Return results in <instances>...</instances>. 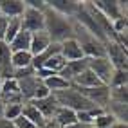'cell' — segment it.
Masks as SVG:
<instances>
[{"mask_svg":"<svg viewBox=\"0 0 128 128\" xmlns=\"http://www.w3.org/2000/svg\"><path fill=\"white\" fill-rule=\"evenodd\" d=\"M44 20H45V32L49 34L52 44H62V42L72 38V18H67V16L52 11L45 4Z\"/></svg>","mask_w":128,"mask_h":128,"instance_id":"obj_1","label":"cell"},{"mask_svg":"<svg viewBox=\"0 0 128 128\" xmlns=\"http://www.w3.org/2000/svg\"><path fill=\"white\" fill-rule=\"evenodd\" d=\"M52 96L56 98V101H58L60 106L70 108V110H74L76 114H78V112H88V110H96V106H94L87 98L81 96V94L76 90V88H72V87L65 88V90H62V92H56V94H52ZM99 110H101V108H99Z\"/></svg>","mask_w":128,"mask_h":128,"instance_id":"obj_2","label":"cell"},{"mask_svg":"<svg viewBox=\"0 0 128 128\" xmlns=\"http://www.w3.org/2000/svg\"><path fill=\"white\" fill-rule=\"evenodd\" d=\"M22 22V31H27L31 34L40 31H45V20H44V11L40 9H32V7L25 6V11L20 16Z\"/></svg>","mask_w":128,"mask_h":128,"instance_id":"obj_3","label":"cell"},{"mask_svg":"<svg viewBox=\"0 0 128 128\" xmlns=\"http://www.w3.org/2000/svg\"><path fill=\"white\" fill-rule=\"evenodd\" d=\"M76 90H78L81 96L87 98L96 108L106 110V106L110 103V87L108 85H99V87H94V88H76Z\"/></svg>","mask_w":128,"mask_h":128,"instance_id":"obj_4","label":"cell"},{"mask_svg":"<svg viewBox=\"0 0 128 128\" xmlns=\"http://www.w3.org/2000/svg\"><path fill=\"white\" fill-rule=\"evenodd\" d=\"M88 69L96 74V78L103 83V85H110V80H112V74H114V65L108 62V58H92L88 60Z\"/></svg>","mask_w":128,"mask_h":128,"instance_id":"obj_5","label":"cell"},{"mask_svg":"<svg viewBox=\"0 0 128 128\" xmlns=\"http://www.w3.org/2000/svg\"><path fill=\"white\" fill-rule=\"evenodd\" d=\"M105 56L108 62L114 65L116 70H126V49L119 45L117 42H108L105 44Z\"/></svg>","mask_w":128,"mask_h":128,"instance_id":"obj_6","label":"cell"},{"mask_svg":"<svg viewBox=\"0 0 128 128\" xmlns=\"http://www.w3.org/2000/svg\"><path fill=\"white\" fill-rule=\"evenodd\" d=\"M0 98H2L4 105H24L18 83H16L14 78L2 81V85H0Z\"/></svg>","mask_w":128,"mask_h":128,"instance_id":"obj_7","label":"cell"},{"mask_svg":"<svg viewBox=\"0 0 128 128\" xmlns=\"http://www.w3.org/2000/svg\"><path fill=\"white\" fill-rule=\"evenodd\" d=\"M94 4V7L101 13V14H105L106 18L110 20V22H117V20H121V18H124L123 16V4L121 2H108V0H98V2H92Z\"/></svg>","mask_w":128,"mask_h":128,"instance_id":"obj_8","label":"cell"},{"mask_svg":"<svg viewBox=\"0 0 128 128\" xmlns=\"http://www.w3.org/2000/svg\"><path fill=\"white\" fill-rule=\"evenodd\" d=\"M60 54L65 58V62H78V60H83V50L80 47V44L74 38H69L60 44Z\"/></svg>","mask_w":128,"mask_h":128,"instance_id":"obj_9","label":"cell"},{"mask_svg":"<svg viewBox=\"0 0 128 128\" xmlns=\"http://www.w3.org/2000/svg\"><path fill=\"white\" fill-rule=\"evenodd\" d=\"M11 49L9 44L0 42V78L4 80H11L13 78V65H11Z\"/></svg>","mask_w":128,"mask_h":128,"instance_id":"obj_10","label":"cell"},{"mask_svg":"<svg viewBox=\"0 0 128 128\" xmlns=\"http://www.w3.org/2000/svg\"><path fill=\"white\" fill-rule=\"evenodd\" d=\"M45 4L52 11L67 16V18H72V16L76 14V11L80 9L81 2H74V0H49V2H45Z\"/></svg>","mask_w":128,"mask_h":128,"instance_id":"obj_11","label":"cell"},{"mask_svg":"<svg viewBox=\"0 0 128 128\" xmlns=\"http://www.w3.org/2000/svg\"><path fill=\"white\" fill-rule=\"evenodd\" d=\"M32 105H34L36 108H38V112L44 116L47 121L49 119H52L54 117V114H56V110L60 108V105H58V101H56V98L52 96V94H49L47 98H44V99H36V101H31Z\"/></svg>","mask_w":128,"mask_h":128,"instance_id":"obj_12","label":"cell"},{"mask_svg":"<svg viewBox=\"0 0 128 128\" xmlns=\"http://www.w3.org/2000/svg\"><path fill=\"white\" fill-rule=\"evenodd\" d=\"M24 11V0H0V14H4L6 18H20Z\"/></svg>","mask_w":128,"mask_h":128,"instance_id":"obj_13","label":"cell"},{"mask_svg":"<svg viewBox=\"0 0 128 128\" xmlns=\"http://www.w3.org/2000/svg\"><path fill=\"white\" fill-rule=\"evenodd\" d=\"M85 69H88V58H83V60H78V62H67V65L63 67V70L60 72L58 76H62L65 81H72L78 74H81Z\"/></svg>","mask_w":128,"mask_h":128,"instance_id":"obj_14","label":"cell"},{"mask_svg":"<svg viewBox=\"0 0 128 128\" xmlns=\"http://www.w3.org/2000/svg\"><path fill=\"white\" fill-rule=\"evenodd\" d=\"M99 85H103V83L96 78V74L90 69H85L81 74H78L70 81V87H74V88H94V87H99Z\"/></svg>","mask_w":128,"mask_h":128,"instance_id":"obj_15","label":"cell"},{"mask_svg":"<svg viewBox=\"0 0 128 128\" xmlns=\"http://www.w3.org/2000/svg\"><path fill=\"white\" fill-rule=\"evenodd\" d=\"M52 44L49 38V34L45 31H40V32H34V34H31V45H29V52L32 56H38L40 52H44V50Z\"/></svg>","mask_w":128,"mask_h":128,"instance_id":"obj_16","label":"cell"},{"mask_svg":"<svg viewBox=\"0 0 128 128\" xmlns=\"http://www.w3.org/2000/svg\"><path fill=\"white\" fill-rule=\"evenodd\" d=\"M22 117H25L27 121H31L36 128H42V126L47 123V119L38 112V108L32 105L31 101H27V103L22 105Z\"/></svg>","mask_w":128,"mask_h":128,"instance_id":"obj_17","label":"cell"},{"mask_svg":"<svg viewBox=\"0 0 128 128\" xmlns=\"http://www.w3.org/2000/svg\"><path fill=\"white\" fill-rule=\"evenodd\" d=\"M52 121L60 126V128H63V126H69L72 123H76L78 119H76V112L70 108H65V106H60L56 110V114L52 117Z\"/></svg>","mask_w":128,"mask_h":128,"instance_id":"obj_18","label":"cell"},{"mask_svg":"<svg viewBox=\"0 0 128 128\" xmlns=\"http://www.w3.org/2000/svg\"><path fill=\"white\" fill-rule=\"evenodd\" d=\"M44 81V85L47 87V90L50 94H56V92H62L65 88H69L70 87V83L69 81H65L62 76H58V74H52V76H47L45 80H42Z\"/></svg>","mask_w":128,"mask_h":128,"instance_id":"obj_19","label":"cell"},{"mask_svg":"<svg viewBox=\"0 0 128 128\" xmlns=\"http://www.w3.org/2000/svg\"><path fill=\"white\" fill-rule=\"evenodd\" d=\"M32 63V54L29 50H18V52H13L11 54V65H13V70H18V69H27Z\"/></svg>","mask_w":128,"mask_h":128,"instance_id":"obj_20","label":"cell"},{"mask_svg":"<svg viewBox=\"0 0 128 128\" xmlns=\"http://www.w3.org/2000/svg\"><path fill=\"white\" fill-rule=\"evenodd\" d=\"M29 45H31V32L20 31L9 44V49L11 52H18V50H29Z\"/></svg>","mask_w":128,"mask_h":128,"instance_id":"obj_21","label":"cell"},{"mask_svg":"<svg viewBox=\"0 0 128 128\" xmlns=\"http://www.w3.org/2000/svg\"><path fill=\"white\" fill-rule=\"evenodd\" d=\"M65 65H67L65 58H63L62 54H54L50 60H47V62L44 63V67H42V69H45V70L50 72V74H60V72L63 70Z\"/></svg>","mask_w":128,"mask_h":128,"instance_id":"obj_22","label":"cell"},{"mask_svg":"<svg viewBox=\"0 0 128 128\" xmlns=\"http://www.w3.org/2000/svg\"><path fill=\"white\" fill-rule=\"evenodd\" d=\"M22 31V22L20 18H7V29H6V36H4V42L6 44H11L13 38Z\"/></svg>","mask_w":128,"mask_h":128,"instance_id":"obj_23","label":"cell"},{"mask_svg":"<svg viewBox=\"0 0 128 128\" xmlns=\"http://www.w3.org/2000/svg\"><path fill=\"white\" fill-rule=\"evenodd\" d=\"M128 83V76H126V70H114L112 74V80H110V88H121V87H126Z\"/></svg>","mask_w":128,"mask_h":128,"instance_id":"obj_24","label":"cell"},{"mask_svg":"<svg viewBox=\"0 0 128 128\" xmlns=\"http://www.w3.org/2000/svg\"><path fill=\"white\" fill-rule=\"evenodd\" d=\"M114 123H117V121L106 112V110H103V112L94 119V128H110Z\"/></svg>","mask_w":128,"mask_h":128,"instance_id":"obj_25","label":"cell"},{"mask_svg":"<svg viewBox=\"0 0 128 128\" xmlns=\"http://www.w3.org/2000/svg\"><path fill=\"white\" fill-rule=\"evenodd\" d=\"M22 116V105H6L4 106V119L7 121H14L16 117Z\"/></svg>","mask_w":128,"mask_h":128,"instance_id":"obj_26","label":"cell"},{"mask_svg":"<svg viewBox=\"0 0 128 128\" xmlns=\"http://www.w3.org/2000/svg\"><path fill=\"white\" fill-rule=\"evenodd\" d=\"M13 124H14L16 128H36V126L32 124L31 121H27V119L22 117V116H20V117H16L14 121H13Z\"/></svg>","mask_w":128,"mask_h":128,"instance_id":"obj_27","label":"cell"},{"mask_svg":"<svg viewBox=\"0 0 128 128\" xmlns=\"http://www.w3.org/2000/svg\"><path fill=\"white\" fill-rule=\"evenodd\" d=\"M6 29H7V18H6L4 14H0V42H4Z\"/></svg>","mask_w":128,"mask_h":128,"instance_id":"obj_28","label":"cell"},{"mask_svg":"<svg viewBox=\"0 0 128 128\" xmlns=\"http://www.w3.org/2000/svg\"><path fill=\"white\" fill-rule=\"evenodd\" d=\"M0 128H16V126L13 124V121H7V119L0 117Z\"/></svg>","mask_w":128,"mask_h":128,"instance_id":"obj_29","label":"cell"},{"mask_svg":"<svg viewBox=\"0 0 128 128\" xmlns=\"http://www.w3.org/2000/svg\"><path fill=\"white\" fill-rule=\"evenodd\" d=\"M63 128H94V126H90V124H83V123H72V124H69V126H63Z\"/></svg>","mask_w":128,"mask_h":128,"instance_id":"obj_30","label":"cell"},{"mask_svg":"<svg viewBox=\"0 0 128 128\" xmlns=\"http://www.w3.org/2000/svg\"><path fill=\"white\" fill-rule=\"evenodd\" d=\"M42 128H60V126H58V124H56V123L52 121V119H49V121H47V123H45L44 126H42Z\"/></svg>","mask_w":128,"mask_h":128,"instance_id":"obj_31","label":"cell"},{"mask_svg":"<svg viewBox=\"0 0 128 128\" xmlns=\"http://www.w3.org/2000/svg\"><path fill=\"white\" fill-rule=\"evenodd\" d=\"M4 106H6V105H4V101H2V98H0V117L4 116Z\"/></svg>","mask_w":128,"mask_h":128,"instance_id":"obj_32","label":"cell"},{"mask_svg":"<svg viewBox=\"0 0 128 128\" xmlns=\"http://www.w3.org/2000/svg\"><path fill=\"white\" fill-rule=\"evenodd\" d=\"M0 85H2V78H0Z\"/></svg>","mask_w":128,"mask_h":128,"instance_id":"obj_33","label":"cell"}]
</instances>
